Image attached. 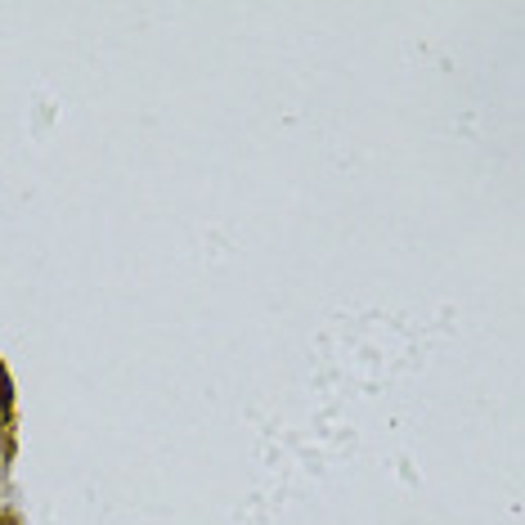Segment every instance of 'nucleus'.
<instances>
[{
    "instance_id": "obj_1",
    "label": "nucleus",
    "mask_w": 525,
    "mask_h": 525,
    "mask_svg": "<svg viewBox=\"0 0 525 525\" xmlns=\"http://www.w3.org/2000/svg\"><path fill=\"white\" fill-rule=\"evenodd\" d=\"M0 525H5V521H0Z\"/></svg>"
}]
</instances>
